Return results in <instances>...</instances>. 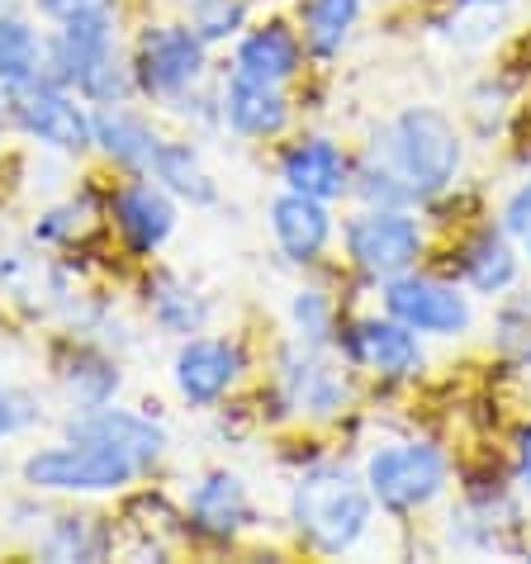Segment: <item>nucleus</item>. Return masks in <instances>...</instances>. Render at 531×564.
Here are the masks:
<instances>
[{"label":"nucleus","instance_id":"nucleus-1","mask_svg":"<svg viewBox=\"0 0 531 564\" xmlns=\"http://www.w3.org/2000/svg\"><path fill=\"white\" fill-rule=\"evenodd\" d=\"M294 527L323 555H342L366 536L370 527V494L347 469L318 465L294 484Z\"/></svg>","mask_w":531,"mask_h":564},{"label":"nucleus","instance_id":"nucleus-17","mask_svg":"<svg viewBox=\"0 0 531 564\" xmlns=\"http://www.w3.org/2000/svg\"><path fill=\"white\" fill-rule=\"evenodd\" d=\"M285 185L300 195H314V199H333L347 191V156H342L333 143H323V138H314V143H300L285 152Z\"/></svg>","mask_w":531,"mask_h":564},{"label":"nucleus","instance_id":"nucleus-11","mask_svg":"<svg viewBox=\"0 0 531 564\" xmlns=\"http://www.w3.org/2000/svg\"><path fill=\"white\" fill-rule=\"evenodd\" d=\"M72 436L76 442H100V446H115L123 456H133L138 465H152L166 446V432L152 427L148 417L138 413H123V409H86V417L72 422Z\"/></svg>","mask_w":531,"mask_h":564},{"label":"nucleus","instance_id":"nucleus-32","mask_svg":"<svg viewBox=\"0 0 531 564\" xmlns=\"http://www.w3.org/2000/svg\"><path fill=\"white\" fill-rule=\"evenodd\" d=\"M522 247H527V252H531V232H527V238H522Z\"/></svg>","mask_w":531,"mask_h":564},{"label":"nucleus","instance_id":"nucleus-13","mask_svg":"<svg viewBox=\"0 0 531 564\" xmlns=\"http://www.w3.org/2000/svg\"><path fill=\"white\" fill-rule=\"evenodd\" d=\"M271 228H275V242L285 247L290 261H314L323 247H327V232H333V218H327L323 199L314 195H280L271 205Z\"/></svg>","mask_w":531,"mask_h":564},{"label":"nucleus","instance_id":"nucleus-31","mask_svg":"<svg viewBox=\"0 0 531 564\" xmlns=\"http://www.w3.org/2000/svg\"><path fill=\"white\" fill-rule=\"evenodd\" d=\"M518 469H522V489L531 494V427L518 432Z\"/></svg>","mask_w":531,"mask_h":564},{"label":"nucleus","instance_id":"nucleus-24","mask_svg":"<svg viewBox=\"0 0 531 564\" xmlns=\"http://www.w3.org/2000/svg\"><path fill=\"white\" fill-rule=\"evenodd\" d=\"M62 380H67V394L82 403V409H105V399L119 389V370L109 366L105 356L82 351L72 360V370H62Z\"/></svg>","mask_w":531,"mask_h":564},{"label":"nucleus","instance_id":"nucleus-26","mask_svg":"<svg viewBox=\"0 0 531 564\" xmlns=\"http://www.w3.org/2000/svg\"><path fill=\"white\" fill-rule=\"evenodd\" d=\"M158 323L171 327V333H195V327L205 323V304H199L191 290L162 285V294H158Z\"/></svg>","mask_w":531,"mask_h":564},{"label":"nucleus","instance_id":"nucleus-25","mask_svg":"<svg viewBox=\"0 0 531 564\" xmlns=\"http://www.w3.org/2000/svg\"><path fill=\"white\" fill-rule=\"evenodd\" d=\"M105 551V536L96 527V517H62L53 527V536L43 541L48 560H96Z\"/></svg>","mask_w":531,"mask_h":564},{"label":"nucleus","instance_id":"nucleus-8","mask_svg":"<svg viewBox=\"0 0 531 564\" xmlns=\"http://www.w3.org/2000/svg\"><path fill=\"white\" fill-rule=\"evenodd\" d=\"M384 308H389V318L409 323L413 333L456 337L470 327V304H465V294L442 285V280H423V275H389Z\"/></svg>","mask_w":531,"mask_h":564},{"label":"nucleus","instance_id":"nucleus-23","mask_svg":"<svg viewBox=\"0 0 531 564\" xmlns=\"http://www.w3.org/2000/svg\"><path fill=\"white\" fill-rule=\"evenodd\" d=\"M39 39L34 29L14 14H0V82L6 86H20V82H34L39 76Z\"/></svg>","mask_w":531,"mask_h":564},{"label":"nucleus","instance_id":"nucleus-29","mask_svg":"<svg viewBox=\"0 0 531 564\" xmlns=\"http://www.w3.org/2000/svg\"><path fill=\"white\" fill-rule=\"evenodd\" d=\"M503 228L512 232V238H527V232H531V181L522 185L518 195L508 199V209H503Z\"/></svg>","mask_w":531,"mask_h":564},{"label":"nucleus","instance_id":"nucleus-28","mask_svg":"<svg viewBox=\"0 0 531 564\" xmlns=\"http://www.w3.org/2000/svg\"><path fill=\"white\" fill-rule=\"evenodd\" d=\"M294 323H300L304 341H327V333H333V308H327V300L318 290H304L300 300H294Z\"/></svg>","mask_w":531,"mask_h":564},{"label":"nucleus","instance_id":"nucleus-5","mask_svg":"<svg viewBox=\"0 0 531 564\" xmlns=\"http://www.w3.org/2000/svg\"><path fill=\"white\" fill-rule=\"evenodd\" d=\"M14 119H20L24 133H34L39 143L48 148H62V152H82L86 143H96V133H90V115L72 96H62L57 82H20L14 86Z\"/></svg>","mask_w":531,"mask_h":564},{"label":"nucleus","instance_id":"nucleus-9","mask_svg":"<svg viewBox=\"0 0 531 564\" xmlns=\"http://www.w3.org/2000/svg\"><path fill=\"white\" fill-rule=\"evenodd\" d=\"M109 57H115V20H109V10L105 6L82 10V14H72V20H62V34L53 43V67H57L53 82L82 86Z\"/></svg>","mask_w":531,"mask_h":564},{"label":"nucleus","instance_id":"nucleus-7","mask_svg":"<svg viewBox=\"0 0 531 564\" xmlns=\"http://www.w3.org/2000/svg\"><path fill=\"white\" fill-rule=\"evenodd\" d=\"M205 72V39L185 24H162L138 39V82L152 96H181Z\"/></svg>","mask_w":531,"mask_h":564},{"label":"nucleus","instance_id":"nucleus-3","mask_svg":"<svg viewBox=\"0 0 531 564\" xmlns=\"http://www.w3.org/2000/svg\"><path fill=\"white\" fill-rule=\"evenodd\" d=\"M138 469L143 465L115 446L76 442V446H53V451L29 456L24 479L34 489H53V494H105V489H123Z\"/></svg>","mask_w":531,"mask_h":564},{"label":"nucleus","instance_id":"nucleus-19","mask_svg":"<svg viewBox=\"0 0 531 564\" xmlns=\"http://www.w3.org/2000/svg\"><path fill=\"white\" fill-rule=\"evenodd\" d=\"M90 133H96V143L123 166H152V156H158V148H162V138L152 133L138 115H129V109H119V105L100 109V115L90 119Z\"/></svg>","mask_w":531,"mask_h":564},{"label":"nucleus","instance_id":"nucleus-4","mask_svg":"<svg viewBox=\"0 0 531 564\" xmlns=\"http://www.w3.org/2000/svg\"><path fill=\"white\" fill-rule=\"evenodd\" d=\"M366 484H370V498H380L389 512H413V508H423L442 494L446 460H442V451L423 446V442L384 446V451L370 456Z\"/></svg>","mask_w":531,"mask_h":564},{"label":"nucleus","instance_id":"nucleus-22","mask_svg":"<svg viewBox=\"0 0 531 564\" xmlns=\"http://www.w3.org/2000/svg\"><path fill=\"white\" fill-rule=\"evenodd\" d=\"M152 176L162 185H171L176 195L195 199V205H209L214 199V181L205 176V166L195 162V152L185 143H162L158 156H152Z\"/></svg>","mask_w":531,"mask_h":564},{"label":"nucleus","instance_id":"nucleus-14","mask_svg":"<svg viewBox=\"0 0 531 564\" xmlns=\"http://www.w3.org/2000/svg\"><path fill=\"white\" fill-rule=\"evenodd\" d=\"M115 218L138 252H152V247H162L171 238V228H176V205H171L158 185L133 181L115 195Z\"/></svg>","mask_w":531,"mask_h":564},{"label":"nucleus","instance_id":"nucleus-12","mask_svg":"<svg viewBox=\"0 0 531 564\" xmlns=\"http://www.w3.org/2000/svg\"><path fill=\"white\" fill-rule=\"evenodd\" d=\"M351 356L361 360L366 370L389 375V380H399V375H413L418 366H423V351H418V341H413V327L399 323V318L356 323L351 327Z\"/></svg>","mask_w":531,"mask_h":564},{"label":"nucleus","instance_id":"nucleus-20","mask_svg":"<svg viewBox=\"0 0 531 564\" xmlns=\"http://www.w3.org/2000/svg\"><path fill=\"white\" fill-rule=\"evenodd\" d=\"M460 271L479 294H498L518 280V257H512V247L498 238V232H479V238L465 247Z\"/></svg>","mask_w":531,"mask_h":564},{"label":"nucleus","instance_id":"nucleus-27","mask_svg":"<svg viewBox=\"0 0 531 564\" xmlns=\"http://www.w3.org/2000/svg\"><path fill=\"white\" fill-rule=\"evenodd\" d=\"M242 14L247 6L242 0H195V34L199 39H228L232 29L242 24Z\"/></svg>","mask_w":531,"mask_h":564},{"label":"nucleus","instance_id":"nucleus-6","mask_svg":"<svg viewBox=\"0 0 531 564\" xmlns=\"http://www.w3.org/2000/svg\"><path fill=\"white\" fill-rule=\"evenodd\" d=\"M347 247L351 261L361 265L366 275H403L423 252V232L409 214L380 209V214H361L347 224Z\"/></svg>","mask_w":531,"mask_h":564},{"label":"nucleus","instance_id":"nucleus-33","mask_svg":"<svg viewBox=\"0 0 531 564\" xmlns=\"http://www.w3.org/2000/svg\"><path fill=\"white\" fill-rule=\"evenodd\" d=\"M0 105H6V100H0Z\"/></svg>","mask_w":531,"mask_h":564},{"label":"nucleus","instance_id":"nucleus-21","mask_svg":"<svg viewBox=\"0 0 531 564\" xmlns=\"http://www.w3.org/2000/svg\"><path fill=\"white\" fill-rule=\"evenodd\" d=\"M356 10H361V0H308L304 6V43H308V53L333 57L351 34Z\"/></svg>","mask_w":531,"mask_h":564},{"label":"nucleus","instance_id":"nucleus-18","mask_svg":"<svg viewBox=\"0 0 531 564\" xmlns=\"http://www.w3.org/2000/svg\"><path fill=\"white\" fill-rule=\"evenodd\" d=\"M238 72L257 76V82H271V86L290 82V76L300 72V43H294V34L285 24H266V29H257V34L242 39Z\"/></svg>","mask_w":531,"mask_h":564},{"label":"nucleus","instance_id":"nucleus-30","mask_svg":"<svg viewBox=\"0 0 531 564\" xmlns=\"http://www.w3.org/2000/svg\"><path fill=\"white\" fill-rule=\"evenodd\" d=\"M96 6H105V0H39V10L53 14V20H72V14L96 10Z\"/></svg>","mask_w":531,"mask_h":564},{"label":"nucleus","instance_id":"nucleus-15","mask_svg":"<svg viewBox=\"0 0 531 564\" xmlns=\"http://www.w3.org/2000/svg\"><path fill=\"white\" fill-rule=\"evenodd\" d=\"M224 115L238 133L247 138H266V133H280L285 129V96L271 86V82H257V76H232L228 90H224Z\"/></svg>","mask_w":531,"mask_h":564},{"label":"nucleus","instance_id":"nucleus-10","mask_svg":"<svg viewBox=\"0 0 531 564\" xmlns=\"http://www.w3.org/2000/svg\"><path fill=\"white\" fill-rule=\"evenodd\" d=\"M238 370H242V356L232 341L195 337L176 351V389L191 403H214L232 380H238Z\"/></svg>","mask_w":531,"mask_h":564},{"label":"nucleus","instance_id":"nucleus-2","mask_svg":"<svg viewBox=\"0 0 531 564\" xmlns=\"http://www.w3.org/2000/svg\"><path fill=\"white\" fill-rule=\"evenodd\" d=\"M384 152H389V176L399 181V191L409 199L436 195L460 166L456 123L436 115V109H403L384 129Z\"/></svg>","mask_w":531,"mask_h":564},{"label":"nucleus","instance_id":"nucleus-16","mask_svg":"<svg viewBox=\"0 0 531 564\" xmlns=\"http://www.w3.org/2000/svg\"><path fill=\"white\" fill-rule=\"evenodd\" d=\"M252 503H247V489L238 475H209L199 489L191 494V522L205 531V536H232V531L247 527Z\"/></svg>","mask_w":531,"mask_h":564}]
</instances>
